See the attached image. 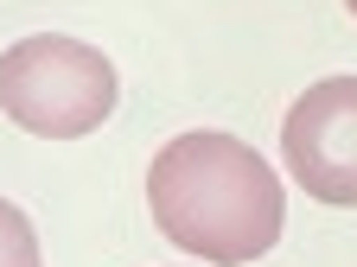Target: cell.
Instances as JSON below:
<instances>
[{"instance_id":"obj_2","label":"cell","mask_w":357,"mask_h":267,"mask_svg":"<svg viewBox=\"0 0 357 267\" xmlns=\"http://www.w3.org/2000/svg\"><path fill=\"white\" fill-rule=\"evenodd\" d=\"M121 76L83 38L32 32L0 51V115L38 140H77L115 115Z\"/></svg>"},{"instance_id":"obj_4","label":"cell","mask_w":357,"mask_h":267,"mask_svg":"<svg viewBox=\"0 0 357 267\" xmlns=\"http://www.w3.org/2000/svg\"><path fill=\"white\" fill-rule=\"evenodd\" d=\"M0 267H45L38 261V229L13 197H0Z\"/></svg>"},{"instance_id":"obj_3","label":"cell","mask_w":357,"mask_h":267,"mask_svg":"<svg viewBox=\"0 0 357 267\" xmlns=\"http://www.w3.org/2000/svg\"><path fill=\"white\" fill-rule=\"evenodd\" d=\"M281 159L306 197L357 210V76H326L287 108Z\"/></svg>"},{"instance_id":"obj_1","label":"cell","mask_w":357,"mask_h":267,"mask_svg":"<svg viewBox=\"0 0 357 267\" xmlns=\"http://www.w3.org/2000/svg\"><path fill=\"white\" fill-rule=\"evenodd\" d=\"M147 210L160 236L198 261L243 267L281 242L287 191L275 165L223 127L172 134L147 165Z\"/></svg>"},{"instance_id":"obj_5","label":"cell","mask_w":357,"mask_h":267,"mask_svg":"<svg viewBox=\"0 0 357 267\" xmlns=\"http://www.w3.org/2000/svg\"><path fill=\"white\" fill-rule=\"evenodd\" d=\"M344 13H351V19H357V0H344Z\"/></svg>"}]
</instances>
